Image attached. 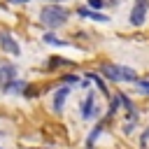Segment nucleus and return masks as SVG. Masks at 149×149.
<instances>
[{"instance_id": "9d476101", "label": "nucleus", "mask_w": 149, "mask_h": 149, "mask_svg": "<svg viewBox=\"0 0 149 149\" xmlns=\"http://www.w3.org/2000/svg\"><path fill=\"white\" fill-rule=\"evenodd\" d=\"M86 77H88V79H91V81L98 86V91H100V93H105V95H107V84H105L102 74H95V72H86Z\"/></svg>"}, {"instance_id": "6ab92c4d", "label": "nucleus", "mask_w": 149, "mask_h": 149, "mask_svg": "<svg viewBox=\"0 0 149 149\" xmlns=\"http://www.w3.org/2000/svg\"><path fill=\"white\" fill-rule=\"evenodd\" d=\"M12 5H26V2H30V0H9Z\"/></svg>"}, {"instance_id": "1a4fd4ad", "label": "nucleus", "mask_w": 149, "mask_h": 149, "mask_svg": "<svg viewBox=\"0 0 149 149\" xmlns=\"http://www.w3.org/2000/svg\"><path fill=\"white\" fill-rule=\"evenodd\" d=\"M26 86H28L26 81H21L19 77H14L12 81H7V84L2 86V91H5V93H12V95H16V93H23V91H26Z\"/></svg>"}, {"instance_id": "2eb2a0df", "label": "nucleus", "mask_w": 149, "mask_h": 149, "mask_svg": "<svg viewBox=\"0 0 149 149\" xmlns=\"http://www.w3.org/2000/svg\"><path fill=\"white\" fill-rule=\"evenodd\" d=\"M86 7H91V9H102V7H105V0H86Z\"/></svg>"}, {"instance_id": "f257e3e1", "label": "nucleus", "mask_w": 149, "mask_h": 149, "mask_svg": "<svg viewBox=\"0 0 149 149\" xmlns=\"http://www.w3.org/2000/svg\"><path fill=\"white\" fill-rule=\"evenodd\" d=\"M68 16L70 14H68L65 7H61L58 2H49L40 12V23H44L47 28H61V26L68 23Z\"/></svg>"}, {"instance_id": "4468645a", "label": "nucleus", "mask_w": 149, "mask_h": 149, "mask_svg": "<svg viewBox=\"0 0 149 149\" xmlns=\"http://www.w3.org/2000/svg\"><path fill=\"white\" fill-rule=\"evenodd\" d=\"M135 84H137V91L142 95H149V79H137Z\"/></svg>"}, {"instance_id": "f8f14e48", "label": "nucleus", "mask_w": 149, "mask_h": 149, "mask_svg": "<svg viewBox=\"0 0 149 149\" xmlns=\"http://www.w3.org/2000/svg\"><path fill=\"white\" fill-rule=\"evenodd\" d=\"M44 42H47V44H54V47H70L68 42L58 40V37H56V35H51V33H47V35H44Z\"/></svg>"}, {"instance_id": "aec40b11", "label": "nucleus", "mask_w": 149, "mask_h": 149, "mask_svg": "<svg viewBox=\"0 0 149 149\" xmlns=\"http://www.w3.org/2000/svg\"><path fill=\"white\" fill-rule=\"evenodd\" d=\"M47 2H61V0H47Z\"/></svg>"}, {"instance_id": "20e7f679", "label": "nucleus", "mask_w": 149, "mask_h": 149, "mask_svg": "<svg viewBox=\"0 0 149 149\" xmlns=\"http://www.w3.org/2000/svg\"><path fill=\"white\" fill-rule=\"evenodd\" d=\"M79 112H81V119H84V121H93V119H98V112H100V107H98V100H95L93 91H88V93H86V98L81 100V107H79Z\"/></svg>"}, {"instance_id": "a211bd4d", "label": "nucleus", "mask_w": 149, "mask_h": 149, "mask_svg": "<svg viewBox=\"0 0 149 149\" xmlns=\"http://www.w3.org/2000/svg\"><path fill=\"white\" fill-rule=\"evenodd\" d=\"M49 63H51V65H68V63H72V61H63V58H51Z\"/></svg>"}, {"instance_id": "f03ea898", "label": "nucleus", "mask_w": 149, "mask_h": 149, "mask_svg": "<svg viewBox=\"0 0 149 149\" xmlns=\"http://www.w3.org/2000/svg\"><path fill=\"white\" fill-rule=\"evenodd\" d=\"M100 74L107 79V81H114V84H126V81H137V74L133 68H126V65H116V63H107L100 68Z\"/></svg>"}, {"instance_id": "7ed1b4c3", "label": "nucleus", "mask_w": 149, "mask_h": 149, "mask_svg": "<svg viewBox=\"0 0 149 149\" xmlns=\"http://www.w3.org/2000/svg\"><path fill=\"white\" fill-rule=\"evenodd\" d=\"M147 16H149V0H135L133 7H130V14H128L130 26H135V28L144 26Z\"/></svg>"}, {"instance_id": "423d86ee", "label": "nucleus", "mask_w": 149, "mask_h": 149, "mask_svg": "<svg viewBox=\"0 0 149 149\" xmlns=\"http://www.w3.org/2000/svg\"><path fill=\"white\" fill-rule=\"evenodd\" d=\"M0 49L7 51L9 56H21V47H19V42H16L7 30H0Z\"/></svg>"}, {"instance_id": "6e6552de", "label": "nucleus", "mask_w": 149, "mask_h": 149, "mask_svg": "<svg viewBox=\"0 0 149 149\" xmlns=\"http://www.w3.org/2000/svg\"><path fill=\"white\" fill-rule=\"evenodd\" d=\"M14 77H16V65L14 63H0V88L7 81H12Z\"/></svg>"}, {"instance_id": "dca6fc26", "label": "nucleus", "mask_w": 149, "mask_h": 149, "mask_svg": "<svg viewBox=\"0 0 149 149\" xmlns=\"http://www.w3.org/2000/svg\"><path fill=\"white\" fill-rule=\"evenodd\" d=\"M79 81H81L79 74H68V77H65V84H70V86H72V84H79Z\"/></svg>"}, {"instance_id": "f3484780", "label": "nucleus", "mask_w": 149, "mask_h": 149, "mask_svg": "<svg viewBox=\"0 0 149 149\" xmlns=\"http://www.w3.org/2000/svg\"><path fill=\"white\" fill-rule=\"evenodd\" d=\"M140 142H142V149H147V142H149V126H147V130L142 133V140H140Z\"/></svg>"}, {"instance_id": "9b49d317", "label": "nucleus", "mask_w": 149, "mask_h": 149, "mask_svg": "<svg viewBox=\"0 0 149 149\" xmlns=\"http://www.w3.org/2000/svg\"><path fill=\"white\" fill-rule=\"evenodd\" d=\"M100 130H102V123H95V128L88 133V137H86V149H93V144H95V140L100 137Z\"/></svg>"}, {"instance_id": "ddd939ff", "label": "nucleus", "mask_w": 149, "mask_h": 149, "mask_svg": "<svg viewBox=\"0 0 149 149\" xmlns=\"http://www.w3.org/2000/svg\"><path fill=\"white\" fill-rule=\"evenodd\" d=\"M119 105H121V100H119V95L114 93V95H112V100H109V107H107V114H109V116H114V114H116V109H119Z\"/></svg>"}, {"instance_id": "39448f33", "label": "nucleus", "mask_w": 149, "mask_h": 149, "mask_svg": "<svg viewBox=\"0 0 149 149\" xmlns=\"http://www.w3.org/2000/svg\"><path fill=\"white\" fill-rule=\"evenodd\" d=\"M68 95H70V84H63V86H58V88L54 91V102H51V109H54L56 114H61V112L65 109V100H68Z\"/></svg>"}, {"instance_id": "0eeeda50", "label": "nucleus", "mask_w": 149, "mask_h": 149, "mask_svg": "<svg viewBox=\"0 0 149 149\" xmlns=\"http://www.w3.org/2000/svg\"><path fill=\"white\" fill-rule=\"evenodd\" d=\"M77 14H79L81 19L98 21V23H105V21H109V16H107V14H102L100 9H91V7H79V9H77Z\"/></svg>"}]
</instances>
